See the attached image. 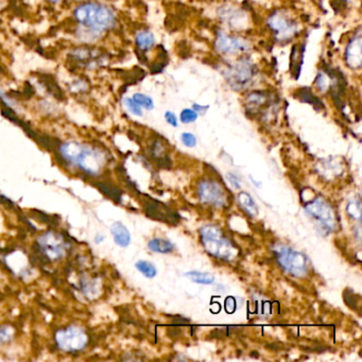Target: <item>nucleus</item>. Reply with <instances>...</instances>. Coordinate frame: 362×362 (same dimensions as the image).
I'll return each mask as SVG.
<instances>
[{"label":"nucleus","instance_id":"nucleus-15","mask_svg":"<svg viewBox=\"0 0 362 362\" xmlns=\"http://www.w3.org/2000/svg\"><path fill=\"white\" fill-rule=\"evenodd\" d=\"M238 201H239L241 207L246 211V213L250 214L253 217L258 215V207L256 205L254 199L248 192L245 191L240 192L239 195H238Z\"/></svg>","mask_w":362,"mask_h":362},{"label":"nucleus","instance_id":"nucleus-26","mask_svg":"<svg viewBox=\"0 0 362 362\" xmlns=\"http://www.w3.org/2000/svg\"><path fill=\"white\" fill-rule=\"evenodd\" d=\"M165 119L172 127H178V119L172 112H166L165 113Z\"/></svg>","mask_w":362,"mask_h":362},{"label":"nucleus","instance_id":"nucleus-3","mask_svg":"<svg viewBox=\"0 0 362 362\" xmlns=\"http://www.w3.org/2000/svg\"><path fill=\"white\" fill-rule=\"evenodd\" d=\"M201 237L203 245L209 254L222 259H231L235 256L236 251L232 243L223 236L219 227L214 225L204 226L201 229Z\"/></svg>","mask_w":362,"mask_h":362},{"label":"nucleus","instance_id":"nucleus-8","mask_svg":"<svg viewBox=\"0 0 362 362\" xmlns=\"http://www.w3.org/2000/svg\"><path fill=\"white\" fill-rule=\"evenodd\" d=\"M255 74L254 65L250 61L242 59L236 65L229 68L226 74V80L235 90H242L249 85Z\"/></svg>","mask_w":362,"mask_h":362},{"label":"nucleus","instance_id":"nucleus-17","mask_svg":"<svg viewBox=\"0 0 362 362\" xmlns=\"http://www.w3.org/2000/svg\"><path fill=\"white\" fill-rule=\"evenodd\" d=\"M186 275L191 281L196 282V284L201 285H211L215 281V276L207 272H200V271H189Z\"/></svg>","mask_w":362,"mask_h":362},{"label":"nucleus","instance_id":"nucleus-7","mask_svg":"<svg viewBox=\"0 0 362 362\" xmlns=\"http://www.w3.org/2000/svg\"><path fill=\"white\" fill-rule=\"evenodd\" d=\"M280 266L288 273L297 277H302L307 272V259L305 255L287 246H281L276 251Z\"/></svg>","mask_w":362,"mask_h":362},{"label":"nucleus","instance_id":"nucleus-24","mask_svg":"<svg viewBox=\"0 0 362 362\" xmlns=\"http://www.w3.org/2000/svg\"><path fill=\"white\" fill-rule=\"evenodd\" d=\"M347 213L356 220H360L361 218V209L360 205L357 204L356 202H350L347 205Z\"/></svg>","mask_w":362,"mask_h":362},{"label":"nucleus","instance_id":"nucleus-19","mask_svg":"<svg viewBox=\"0 0 362 362\" xmlns=\"http://www.w3.org/2000/svg\"><path fill=\"white\" fill-rule=\"evenodd\" d=\"M135 267L141 273V274H144L147 278H153L157 274V270L154 267V264L149 261L138 260L135 263Z\"/></svg>","mask_w":362,"mask_h":362},{"label":"nucleus","instance_id":"nucleus-20","mask_svg":"<svg viewBox=\"0 0 362 362\" xmlns=\"http://www.w3.org/2000/svg\"><path fill=\"white\" fill-rule=\"evenodd\" d=\"M15 335V329L11 325H3L0 326V346L5 345L7 343H10Z\"/></svg>","mask_w":362,"mask_h":362},{"label":"nucleus","instance_id":"nucleus-10","mask_svg":"<svg viewBox=\"0 0 362 362\" xmlns=\"http://www.w3.org/2000/svg\"><path fill=\"white\" fill-rule=\"evenodd\" d=\"M200 198L203 202L208 204L215 205L217 207H222L226 203V193L223 188L216 182H203L199 188Z\"/></svg>","mask_w":362,"mask_h":362},{"label":"nucleus","instance_id":"nucleus-14","mask_svg":"<svg viewBox=\"0 0 362 362\" xmlns=\"http://www.w3.org/2000/svg\"><path fill=\"white\" fill-rule=\"evenodd\" d=\"M148 248L154 253L167 254L173 251L174 245L169 240L163 239V238H154L148 242Z\"/></svg>","mask_w":362,"mask_h":362},{"label":"nucleus","instance_id":"nucleus-2","mask_svg":"<svg viewBox=\"0 0 362 362\" xmlns=\"http://www.w3.org/2000/svg\"><path fill=\"white\" fill-rule=\"evenodd\" d=\"M75 19L79 24L92 32H104L115 25V16L109 8L97 3L79 6L75 11Z\"/></svg>","mask_w":362,"mask_h":362},{"label":"nucleus","instance_id":"nucleus-25","mask_svg":"<svg viewBox=\"0 0 362 362\" xmlns=\"http://www.w3.org/2000/svg\"><path fill=\"white\" fill-rule=\"evenodd\" d=\"M181 138H182V143L188 148H192L197 145V138L191 133H183Z\"/></svg>","mask_w":362,"mask_h":362},{"label":"nucleus","instance_id":"nucleus-29","mask_svg":"<svg viewBox=\"0 0 362 362\" xmlns=\"http://www.w3.org/2000/svg\"><path fill=\"white\" fill-rule=\"evenodd\" d=\"M103 240H104V237H102V236H98V237H97V239H96L97 243H100Z\"/></svg>","mask_w":362,"mask_h":362},{"label":"nucleus","instance_id":"nucleus-30","mask_svg":"<svg viewBox=\"0 0 362 362\" xmlns=\"http://www.w3.org/2000/svg\"><path fill=\"white\" fill-rule=\"evenodd\" d=\"M49 2H51V3H58L59 0H49Z\"/></svg>","mask_w":362,"mask_h":362},{"label":"nucleus","instance_id":"nucleus-4","mask_svg":"<svg viewBox=\"0 0 362 362\" xmlns=\"http://www.w3.org/2000/svg\"><path fill=\"white\" fill-rule=\"evenodd\" d=\"M57 346L65 352H78L83 350L88 343L86 331L79 326H68L56 333Z\"/></svg>","mask_w":362,"mask_h":362},{"label":"nucleus","instance_id":"nucleus-6","mask_svg":"<svg viewBox=\"0 0 362 362\" xmlns=\"http://www.w3.org/2000/svg\"><path fill=\"white\" fill-rule=\"evenodd\" d=\"M307 214L310 216L322 232L330 233L337 226V220L331 206L325 200L317 198L306 205Z\"/></svg>","mask_w":362,"mask_h":362},{"label":"nucleus","instance_id":"nucleus-16","mask_svg":"<svg viewBox=\"0 0 362 362\" xmlns=\"http://www.w3.org/2000/svg\"><path fill=\"white\" fill-rule=\"evenodd\" d=\"M154 43H155V40L151 32L144 30V31H140L136 35V44L141 51L150 50L154 46Z\"/></svg>","mask_w":362,"mask_h":362},{"label":"nucleus","instance_id":"nucleus-11","mask_svg":"<svg viewBox=\"0 0 362 362\" xmlns=\"http://www.w3.org/2000/svg\"><path fill=\"white\" fill-rule=\"evenodd\" d=\"M217 49L221 54L232 55L236 54L238 51H245L249 49V44L243 40L238 38L229 37L224 33H219L217 39Z\"/></svg>","mask_w":362,"mask_h":362},{"label":"nucleus","instance_id":"nucleus-28","mask_svg":"<svg viewBox=\"0 0 362 362\" xmlns=\"http://www.w3.org/2000/svg\"><path fill=\"white\" fill-rule=\"evenodd\" d=\"M209 107H202V105H201V107H200V105H198V104H193V111H196V112H205L207 109H208Z\"/></svg>","mask_w":362,"mask_h":362},{"label":"nucleus","instance_id":"nucleus-23","mask_svg":"<svg viewBox=\"0 0 362 362\" xmlns=\"http://www.w3.org/2000/svg\"><path fill=\"white\" fill-rule=\"evenodd\" d=\"M125 105L126 108L133 114V115H136V116H143V112H141V108L139 107V105L132 99V98H126L125 99Z\"/></svg>","mask_w":362,"mask_h":362},{"label":"nucleus","instance_id":"nucleus-27","mask_svg":"<svg viewBox=\"0 0 362 362\" xmlns=\"http://www.w3.org/2000/svg\"><path fill=\"white\" fill-rule=\"evenodd\" d=\"M228 180L229 182H231L233 184V186H235L236 188H240V185H239V182H238V180L236 179V176L233 175V174H228Z\"/></svg>","mask_w":362,"mask_h":362},{"label":"nucleus","instance_id":"nucleus-12","mask_svg":"<svg viewBox=\"0 0 362 362\" xmlns=\"http://www.w3.org/2000/svg\"><path fill=\"white\" fill-rule=\"evenodd\" d=\"M346 62L352 69H359L362 63L361 56V34L354 37L346 48Z\"/></svg>","mask_w":362,"mask_h":362},{"label":"nucleus","instance_id":"nucleus-22","mask_svg":"<svg viewBox=\"0 0 362 362\" xmlns=\"http://www.w3.org/2000/svg\"><path fill=\"white\" fill-rule=\"evenodd\" d=\"M198 119V113L193 110L186 109L181 113V121L183 123H191Z\"/></svg>","mask_w":362,"mask_h":362},{"label":"nucleus","instance_id":"nucleus-1","mask_svg":"<svg viewBox=\"0 0 362 362\" xmlns=\"http://www.w3.org/2000/svg\"><path fill=\"white\" fill-rule=\"evenodd\" d=\"M59 151L65 162L76 166L87 175H98L107 164V157L99 149L77 141L62 144Z\"/></svg>","mask_w":362,"mask_h":362},{"label":"nucleus","instance_id":"nucleus-21","mask_svg":"<svg viewBox=\"0 0 362 362\" xmlns=\"http://www.w3.org/2000/svg\"><path fill=\"white\" fill-rule=\"evenodd\" d=\"M132 99H133L140 108H144L146 110H153L154 108L153 100L144 94H135Z\"/></svg>","mask_w":362,"mask_h":362},{"label":"nucleus","instance_id":"nucleus-13","mask_svg":"<svg viewBox=\"0 0 362 362\" xmlns=\"http://www.w3.org/2000/svg\"><path fill=\"white\" fill-rule=\"evenodd\" d=\"M114 241L121 248H126L131 242V234L125 224L121 222H115L111 227Z\"/></svg>","mask_w":362,"mask_h":362},{"label":"nucleus","instance_id":"nucleus-5","mask_svg":"<svg viewBox=\"0 0 362 362\" xmlns=\"http://www.w3.org/2000/svg\"><path fill=\"white\" fill-rule=\"evenodd\" d=\"M38 246L43 257L49 261H58L64 258L68 251V242L63 236L56 232L43 234L39 238Z\"/></svg>","mask_w":362,"mask_h":362},{"label":"nucleus","instance_id":"nucleus-18","mask_svg":"<svg viewBox=\"0 0 362 362\" xmlns=\"http://www.w3.org/2000/svg\"><path fill=\"white\" fill-rule=\"evenodd\" d=\"M296 97H299V98H301L302 101H304V102H307L309 104H312L314 108H319V109L323 108L322 101L319 98H317V97H315L308 87L299 90L296 93Z\"/></svg>","mask_w":362,"mask_h":362},{"label":"nucleus","instance_id":"nucleus-9","mask_svg":"<svg viewBox=\"0 0 362 362\" xmlns=\"http://www.w3.org/2000/svg\"><path fill=\"white\" fill-rule=\"evenodd\" d=\"M269 25L279 41H288L296 33L295 24L287 19L282 12L273 13L269 19Z\"/></svg>","mask_w":362,"mask_h":362}]
</instances>
